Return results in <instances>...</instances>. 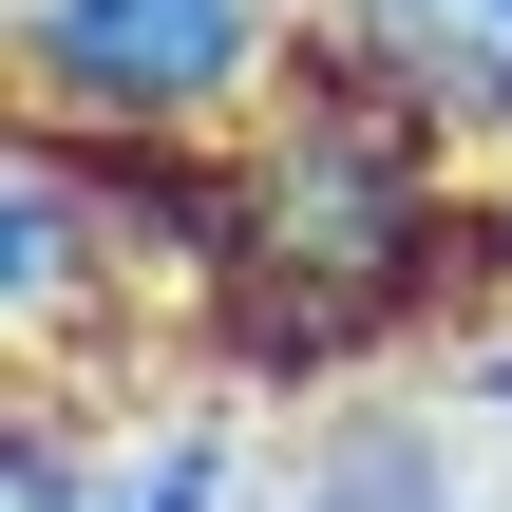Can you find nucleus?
Instances as JSON below:
<instances>
[{
  "label": "nucleus",
  "instance_id": "obj_1",
  "mask_svg": "<svg viewBox=\"0 0 512 512\" xmlns=\"http://www.w3.org/2000/svg\"><path fill=\"white\" fill-rule=\"evenodd\" d=\"M304 76V0H19V114L114 152H247Z\"/></svg>",
  "mask_w": 512,
  "mask_h": 512
},
{
  "label": "nucleus",
  "instance_id": "obj_5",
  "mask_svg": "<svg viewBox=\"0 0 512 512\" xmlns=\"http://www.w3.org/2000/svg\"><path fill=\"white\" fill-rule=\"evenodd\" d=\"M304 19H323V0H304Z\"/></svg>",
  "mask_w": 512,
  "mask_h": 512
},
{
  "label": "nucleus",
  "instance_id": "obj_4",
  "mask_svg": "<svg viewBox=\"0 0 512 512\" xmlns=\"http://www.w3.org/2000/svg\"><path fill=\"white\" fill-rule=\"evenodd\" d=\"M456 399H475V418L512 437V323H456Z\"/></svg>",
  "mask_w": 512,
  "mask_h": 512
},
{
  "label": "nucleus",
  "instance_id": "obj_2",
  "mask_svg": "<svg viewBox=\"0 0 512 512\" xmlns=\"http://www.w3.org/2000/svg\"><path fill=\"white\" fill-rule=\"evenodd\" d=\"M266 512H512V437L456 380H342L285 418Z\"/></svg>",
  "mask_w": 512,
  "mask_h": 512
},
{
  "label": "nucleus",
  "instance_id": "obj_3",
  "mask_svg": "<svg viewBox=\"0 0 512 512\" xmlns=\"http://www.w3.org/2000/svg\"><path fill=\"white\" fill-rule=\"evenodd\" d=\"M304 38L361 95H399L418 133H456L475 171H512V0H323Z\"/></svg>",
  "mask_w": 512,
  "mask_h": 512
}]
</instances>
